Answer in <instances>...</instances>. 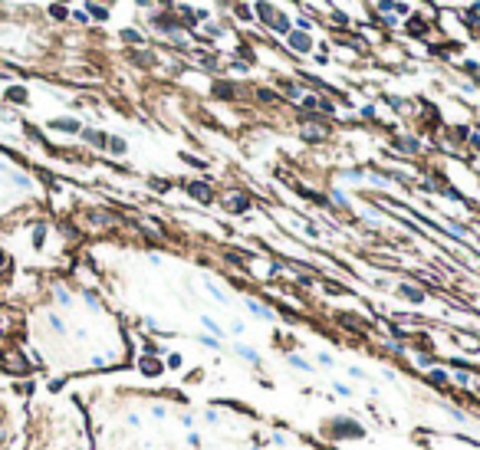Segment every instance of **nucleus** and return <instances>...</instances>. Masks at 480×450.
Returning <instances> with one entry per match:
<instances>
[{
  "label": "nucleus",
  "mask_w": 480,
  "mask_h": 450,
  "mask_svg": "<svg viewBox=\"0 0 480 450\" xmlns=\"http://www.w3.org/2000/svg\"><path fill=\"white\" fill-rule=\"evenodd\" d=\"M204 421H207V424H217L221 418H217V411H207V414H204Z\"/></svg>",
  "instance_id": "nucleus-23"
},
{
  "label": "nucleus",
  "mask_w": 480,
  "mask_h": 450,
  "mask_svg": "<svg viewBox=\"0 0 480 450\" xmlns=\"http://www.w3.org/2000/svg\"><path fill=\"white\" fill-rule=\"evenodd\" d=\"M286 362H290L293 368H299V371H313V365H309L306 358H299V355H290V358H286Z\"/></svg>",
  "instance_id": "nucleus-11"
},
{
  "label": "nucleus",
  "mask_w": 480,
  "mask_h": 450,
  "mask_svg": "<svg viewBox=\"0 0 480 450\" xmlns=\"http://www.w3.org/2000/svg\"><path fill=\"white\" fill-rule=\"evenodd\" d=\"M201 342H204L207 348H217V345H221V339H211V335H201Z\"/></svg>",
  "instance_id": "nucleus-18"
},
{
  "label": "nucleus",
  "mask_w": 480,
  "mask_h": 450,
  "mask_svg": "<svg viewBox=\"0 0 480 450\" xmlns=\"http://www.w3.org/2000/svg\"><path fill=\"white\" fill-rule=\"evenodd\" d=\"M56 299L63 302V306H69V302H72V299H69V292H66V289H59V292H56Z\"/></svg>",
  "instance_id": "nucleus-20"
},
{
  "label": "nucleus",
  "mask_w": 480,
  "mask_h": 450,
  "mask_svg": "<svg viewBox=\"0 0 480 450\" xmlns=\"http://www.w3.org/2000/svg\"><path fill=\"white\" fill-rule=\"evenodd\" d=\"M82 135H86L89 145H99V148H102V145H109V138H105L102 132H82Z\"/></svg>",
  "instance_id": "nucleus-10"
},
{
  "label": "nucleus",
  "mask_w": 480,
  "mask_h": 450,
  "mask_svg": "<svg viewBox=\"0 0 480 450\" xmlns=\"http://www.w3.org/2000/svg\"><path fill=\"white\" fill-rule=\"evenodd\" d=\"M13 184H20V188H30V178H26V174H13Z\"/></svg>",
  "instance_id": "nucleus-17"
},
{
  "label": "nucleus",
  "mask_w": 480,
  "mask_h": 450,
  "mask_svg": "<svg viewBox=\"0 0 480 450\" xmlns=\"http://www.w3.org/2000/svg\"><path fill=\"white\" fill-rule=\"evenodd\" d=\"M477 395H480V385H477Z\"/></svg>",
  "instance_id": "nucleus-26"
},
{
  "label": "nucleus",
  "mask_w": 480,
  "mask_h": 450,
  "mask_svg": "<svg viewBox=\"0 0 480 450\" xmlns=\"http://www.w3.org/2000/svg\"><path fill=\"white\" fill-rule=\"evenodd\" d=\"M428 378H431L434 385H444V381H448V371H444V368H431V375H428Z\"/></svg>",
  "instance_id": "nucleus-13"
},
{
  "label": "nucleus",
  "mask_w": 480,
  "mask_h": 450,
  "mask_svg": "<svg viewBox=\"0 0 480 450\" xmlns=\"http://www.w3.org/2000/svg\"><path fill=\"white\" fill-rule=\"evenodd\" d=\"M244 207H247L244 198H230V211H244Z\"/></svg>",
  "instance_id": "nucleus-16"
},
{
  "label": "nucleus",
  "mask_w": 480,
  "mask_h": 450,
  "mask_svg": "<svg viewBox=\"0 0 480 450\" xmlns=\"http://www.w3.org/2000/svg\"><path fill=\"white\" fill-rule=\"evenodd\" d=\"M237 355L244 358V362H250V365H260V355H257V352H253L250 345H237Z\"/></svg>",
  "instance_id": "nucleus-7"
},
{
  "label": "nucleus",
  "mask_w": 480,
  "mask_h": 450,
  "mask_svg": "<svg viewBox=\"0 0 480 450\" xmlns=\"http://www.w3.org/2000/svg\"><path fill=\"white\" fill-rule=\"evenodd\" d=\"M49 325H53V332H66V325H63L59 316H49Z\"/></svg>",
  "instance_id": "nucleus-15"
},
{
  "label": "nucleus",
  "mask_w": 480,
  "mask_h": 450,
  "mask_svg": "<svg viewBox=\"0 0 480 450\" xmlns=\"http://www.w3.org/2000/svg\"><path fill=\"white\" fill-rule=\"evenodd\" d=\"M7 99H10V102H26V89H23V86L7 89Z\"/></svg>",
  "instance_id": "nucleus-8"
},
{
  "label": "nucleus",
  "mask_w": 480,
  "mask_h": 450,
  "mask_svg": "<svg viewBox=\"0 0 480 450\" xmlns=\"http://www.w3.org/2000/svg\"><path fill=\"white\" fill-rule=\"evenodd\" d=\"M168 365H171V368H181V355H168Z\"/></svg>",
  "instance_id": "nucleus-24"
},
{
  "label": "nucleus",
  "mask_w": 480,
  "mask_h": 450,
  "mask_svg": "<svg viewBox=\"0 0 480 450\" xmlns=\"http://www.w3.org/2000/svg\"><path fill=\"white\" fill-rule=\"evenodd\" d=\"M109 151L112 155H125V138H109Z\"/></svg>",
  "instance_id": "nucleus-12"
},
{
  "label": "nucleus",
  "mask_w": 480,
  "mask_h": 450,
  "mask_svg": "<svg viewBox=\"0 0 480 450\" xmlns=\"http://www.w3.org/2000/svg\"><path fill=\"white\" fill-rule=\"evenodd\" d=\"M165 414H168V411L161 408V404H155V408H151V418H158V421H161V418H165Z\"/></svg>",
  "instance_id": "nucleus-19"
},
{
  "label": "nucleus",
  "mask_w": 480,
  "mask_h": 450,
  "mask_svg": "<svg viewBox=\"0 0 480 450\" xmlns=\"http://www.w3.org/2000/svg\"><path fill=\"white\" fill-rule=\"evenodd\" d=\"M319 365H326V368H332V355H326V352H319Z\"/></svg>",
  "instance_id": "nucleus-22"
},
{
  "label": "nucleus",
  "mask_w": 480,
  "mask_h": 450,
  "mask_svg": "<svg viewBox=\"0 0 480 450\" xmlns=\"http://www.w3.org/2000/svg\"><path fill=\"white\" fill-rule=\"evenodd\" d=\"M49 13H53L56 20H66V10H63V7H53V10H49Z\"/></svg>",
  "instance_id": "nucleus-25"
},
{
  "label": "nucleus",
  "mask_w": 480,
  "mask_h": 450,
  "mask_svg": "<svg viewBox=\"0 0 480 450\" xmlns=\"http://www.w3.org/2000/svg\"><path fill=\"white\" fill-rule=\"evenodd\" d=\"M138 368L148 375V378H158V371H161V362H151V358H142L138 362Z\"/></svg>",
  "instance_id": "nucleus-5"
},
{
  "label": "nucleus",
  "mask_w": 480,
  "mask_h": 450,
  "mask_svg": "<svg viewBox=\"0 0 480 450\" xmlns=\"http://www.w3.org/2000/svg\"><path fill=\"white\" fill-rule=\"evenodd\" d=\"M204 286H207V292H211V296H214V299H217V302H221V306H224V302H227V292H224L221 286L214 283V279H204Z\"/></svg>",
  "instance_id": "nucleus-6"
},
{
  "label": "nucleus",
  "mask_w": 480,
  "mask_h": 450,
  "mask_svg": "<svg viewBox=\"0 0 480 450\" xmlns=\"http://www.w3.org/2000/svg\"><path fill=\"white\" fill-rule=\"evenodd\" d=\"M49 128H56V132H79V122L76 119H53Z\"/></svg>",
  "instance_id": "nucleus-1"
},
{
  "label": "nucleus",
  "mask_w": 480,
  "mask_h": 450,
  "mask_svg": "<svg viewBox=\"0 0 480 450\" xmlns=\"http://www.w3.org/2000/svg\"><path fill=\"white\" fill-rule=\"evenodd\" d=\"M398 292H402V296H405L408 302H415V306H421V302H425V292H421V289H415V286H402Z\"/></svg>",
  "instance_id": "nucleus-2"
},
{
  "label": "nucleus",
  "mask_w": 480,
  "mask_h": 450,
  "mask_svg": "<svg viewBox=\"0 0 480 450\" xmlns=\"http://www.w3.org/2000/svg\"><path fill=\"white\" fill-rule=\"evenodd\" d=\"M247 309H250V312H257V316H263V319H273V312H270V309H263L260 302H247Z\"/></svg>",
  "instance_id": "nucleus-14"
},
{
  "label": "nucleus",
  "mask_w": 480,
  "mask_h": 450,
  "mask_svg": "<svg viewBox=\"0 0 480 450\" xmlns=\"http://www.w3.org/2000/svg\"><path fill=\"white\" fill-rule=\"evenodd\" d=\"M201 325H204V329L211 332V335H217V339H224V325H221V322H214L211 316H201Z\"/></svg>",
  "instance_id": "nucleus-3"
},
{
  "label": "nucleus",
  "mask_w": 480,
  "mask_h": 450,
  "mask_svg": "<svg viewBox=\"0 0 480 450\" xmlns=\"http://www.w3.org/2000/svg\"><path fill=\"white\" fill-rule=\"evenodd\" d=\"M349 375H352V378H365V368H359V365H352V368H349Z\"/></svg>",
  "instance_id": "nucleus-21"
},
{
  "label": "nucleus",
  "mask_w": 480,
  "mask_h": 450,
  "mask_svg": "<svg viewBox=\"0 0 480 450\" xmlns=\"http://www.w3.org/2000/svg\"><path fill=\"white\" fill-rule=\"evenodd\" d=\"M191 194H194L201 204H211V188H207V184H191Z\"/></svg>",
  "instance_id": "nucleus-4"
},
{
  "label": "nucleus",
  "mask_w": 480,
  "mask_h": 450,
  "mask_svg": "<svg viewBox=\"0 0 480 450\" xmlns=\"http://www.w3.org/2000/svg\"><path fill=\"white\" fill-rule=\"evenodd\" d=\"M290 46L299 49V53H306V49H309V40H306V36H299V33H293V36H290Z\"/></svg>",
  "instance_id": "nucleus-9"
}]
</instances>
